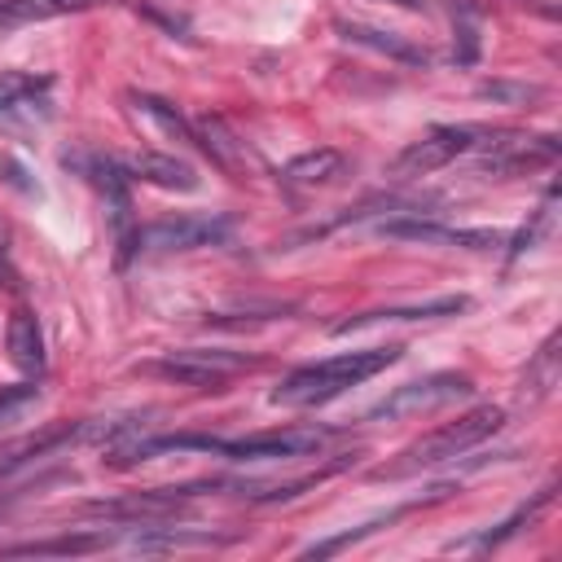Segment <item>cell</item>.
<instances>
[{"label":"cell","mask_w":562,"mask_h":562,"mask_svg":"<svg viewBox=\"0 0 562 562\" xmlns=\"http://www.w3.org/2000/svg\"><path fill=\"white\" fill-rule=\"evenodd\" d=\"M334 26H338V35H342L347 44L373 48V53H382V57L400 61V66H426V61H430V53H426L422 44H413L408 35H400V31H382V26H369V22H347V18H338Z\"/></svg>","instance_id":"12"},{"label":"cell","mask_w":562,"mask_h":562,"mask_svg":"<svg viewBox=\"0 0 562 562\" xmlns=\"http://www.w3.org/2000/svg\"><path fill=\"white\" fill-rule=\"evenodd\" d=\"M92 4H101V0H0V26H31V22L83 13Z\"/></svg>","instance_id":"20"},{"label":"cell","mask_w":562,"mask_h":562,"mask_svg":"<svg viewBox=\"0 0 562 562\" xmlns=\"http://www.w3.org/2000/svg\"><path fill=\"white\" fill-rule=\"evenodd\" d=\"M189 127H193V140L206 149V158L215 162V167H224L228 176H246V167H250V158H246V140L220 119V114H198V119H189Z\"/></svg>","instance_id":"11"},{"label":"cell","mask_w":562,"mask_h":562,"mask_svg":"<svg viewBox=\"0 0 562 562\" xmlns=\"http://www.w3.org/2000/svg\"><path fill=\"white\" fill-rule=\"evenodd\" d=\"M501 426H505V408H501V404H479V408L461 413L457 422H443V426L426 430L422 439H413V443L400 452V461L378 465V470H373V479H404V474H417V470L443 465V461L461 457L465 448L483 443L487 435H496Z\"/></svg>","instance_id":"2"},{"label":"cell","mask_w":562,"mask_h":562,"mask_svg":"<svg viewBox=\"0 0 562 562\" xmlns=\"http://www.w3.org/2000/svg\"><path fill=\"white\" fill-rule=\"evenodd\" d=\"M40 400V386L35 382H18V386H0V422H9V417H18L26 404H35Z\"/></svg>","instance_id":"25"},{"label":"cell","mask_w":562,"mask_h":562,"mask_svg":"<svg viewBox=\"0 0 562 562\" xmlns=\"http://www.w3.org/2000/svg\"><path fill=\"white\" fill-rule=\"evenodd\" d=\"M233 224L224 215H162L140 228V250H198L228 241Z\"/></svg>","instance_id":"9"},{"label":"cell","mask_w":562,"mask_h":562,"mask_svg":"<svg viewBox=\"0 0 562 562\" xmlns=\"http://www.w3.org/2000/svg\"><path fill=\"white\" fill-rule=\"evenodd\" d=\"M553 386H558V329L540 342V351L531 356V364H527V373H522V400L527 404H540V400H549L553 395Z\"/></svg>","instance_id":"21"},{"label":"cell","mask_w":562,"mask_h":562,"mask_svg":"<svg viewBox=\"0 0 562 562\" xmlns=\"http://www.w3.org/2000/svg\"><path fill=\"white\" fill-rule=\"evenodd\" d=\"M378 237L391 241H422V246H461V250H496L505 237L496 228H448L422 215H395V220H378L373 224Z\"/></svg>","instance_id":"8"},{"label":"cell","mask_w":562,"mask_h":562,"mask_svg":"<svg viewBox=\"0 0 562 562\" xmlns=\"http://www.w3.org/2000/svg\"><path fill=\"white\" fill-rule=\"evenodd\" d=\"M553 492H558V487H553V483H544V487H540V492H536L527 505H518V509H514V514H509V518H505L496 531H487V536L479 540V549H496V544H505L514 531H522V522H536V514H540V509L553 501Z\"/></svg>","instance_id":"22"},{"label":"cell","mask_w":562,"mask_h":562,"mask_svg":"<svg viewBox=\"0 0 562 562\" xmlns=\"http://www.w3.org/2000/svg\"><path fill=\"white\" fill-rule=\"evenodd\" d=\"M114 536L105 531H75V536H53V540H26V544H4V558H75V553H97Z\"/></svg>","instance_id":"18"},{"label":"cell","mask_w":562,"mask_h":562,"mask_svg":"<svg viewBox=\"0 0 562 562\" xmlns=\"http://www.w3.org/2000/svg\"><path fill=\"white\" fill-rule=\"evenodd\" d=\"M127 105H132V114H136V119H145L162 140H176V145L193 140L189 119H184L171 101H162V97H154V92H127Z\"/></svg>","instance_id":"16"},{"label":"cell","mask_w":562,"mask_h":562,"mask_svg":"<svg viewBox=\"0 0 562 562\" xmlns=\"http://www.w3.org/2000/svg\"><path fill=\"white\" fill-rule=\"evenodd\" d=\"M465 307H470L465 294H439V299L408 303V307H373V312L347 316V321L334 325V334H351V329H364V325H378V321H430V316H457V312H465Z\"/></svg>","instance_id":"13"},{"label":"cell","mask_w":562,"mask_h":562,"mask_svg":"<svg viewBox=\"0 0 562 562\" xmlns=\"http://www.w3.org/2000/svg\"><path fill=\"white\" fill-rule=\"evenodd\" d=\"M342 167H347V154L334 149V145H321V149H307V154L290 158V162L281 167V180H285L290 189H321V184L338 180Z\"/></svg>","instance_id":"14"},{"label":"cell","mask_w":562,"mask_h":562,"mask_svg":"<svg viewBox=\"0 0 562 562\" xmlns=\"http://www.w3.org/2000/svg\"><path fill=\"white\" fill-rule=\"evenodd\" d=\"M382 4H400V9H413V13H426L430 0H382Z\"/></svg>","instance_id":"29"},{"label":"cell","mask_w":562,"mask_h":562,"mask_svg":"<svg viewBox=\"0 0 562 562\" xmlns=\"http://www.w3.org/2000/svg\"><path fill=\"white\" fill-rule=\"evenodd\" d=\"M457 40H461V48L452 53L461 66H470L474 57H479V35H474V22H457Z\"/></svg>","instance_id":"27"},{"label":"cell","mask_w":562,"mask_h":562,"mask_svg":"<svg viewBox=\"0 0 562 562\" xmlns=\"http://www.w3.org/2000/svg\"><path fill=\"white\" fill-rule=\"evenodd\" d=\"M237 536H220V531H189V527H149L140 536H132L136 553H171V549H215V544H233Z\"/></svg>","instance_id":"17"},{"label":"cell","mask_w":562,"mask_h":562,"mask_svg":"<svg viewBox=\"0 0 562 562\" xmlns=\"http://www.w3.org/2000/svg\"><path fill=\"white\" fill-rule=\"evenodd\" d=\"M119 162H123L127 180H140V184H154V189H167V193H193L198 189V171L176 154L140 149V154H127Z\"/></svg>","instance_id":"10"},{"label":"cell","mask_w":562,"mask_h":562,"mask_svg":"<svg viewBox=\"0 0 562 562\" xmlns=\"http://www.w3.org/2000/svg\"><path fill=\"white\" fill-rule=\"evenodd\" d=\"M470 391H474L470 373H426V378L404 382V386H395L391 395H382V400L364 413V422L422 417V413H435V408H443V404H452V400H461V395H470Z\"/></svg>","instance_id":"5"},{"label":"cell","mask_w":562,"mask_h":562,"mask_svg":"<svg viewBox=\"0 0 562 562\" xmlns=\"http://www.w3.org/2000/svg\"><path fill=\"white\" fill-rule=\"evenodd\" d=\"M329 426H285V430H259L241 439H220V457L233 461H268V457H307L329 443Z\"/></svg>","instance_id":"7"},{"label":"cell","mask_w":562,"mask_h":562,"mask_svg":"<svg viewBox=\"0 0 562 562\" xmlns=\"http://www.w3.org/2000/svg\"><path fill=\"white\" fill-rule=\"evenodd\" d=\"M61 443H79V426H48L40 435H26V439H13L0 448V474H13L18 465L44 457V452H57Z\"/></svg>","instance_id":"19"},{"label":"cell","mask_w":562,"mask_h":562,"mask_svg":"<svg viewBox=\"0 0 562 562\" xmlns=\"http://www.w3.org/2000/svg\"><path fill=\"white\" fill-rule=\"evenodd\" d=\"M404 356V347L386 342V347H364V351H342V356H329V360H316V364H303L294 373L281 378V386L268 395L277 408H316V404H329L338 400L342 391H351L356 382L391 369L395 360Z\"/></svg>","instance_id":"1"},{"label":"cell","mask_w":562,"mask_h":562,"mask_svg":"<svg viewBox=\"0 0 562 562\" xmlns=\"http://www.w3.org/2000/svg\"><path fill=\"white\" fill-rule=\"evenodd\" d=\"M0 285H4V290H18V268L9 263V255H4V246H0Z\"/></svg>","instance_id":"28"},{"label":"cell","mask_w":562,"mask_h":562,"mask_svg":"<svg viewBox=\"0 0 562 562\" xmlns=\"http://www.w3.org/2000/svg\"><path fill=\"white\" fill-rule=\"evenodd\" d=\"M246 369H255V356L224 351V347H180V351H167L145 364V373L167 378L176 386H193V391H215L233 373H246Z\"/></svg>","instance_id":"3"},{"label":"cell","mask_w":562,"mask_h":562,"mask_svg":"<svg viewBox=\"0 0 562 562\" xmlns=\"http://www.w3.org/2000/svg\"><path fill=\"white\" fill-rule=\"evenodd\" d=\"M4 351H9V360L22 373H40L44 369V334H40V321L26 307H18L9 316V325H4Z\"/></svg>","instance_id":"15"},{"label":"cell","mask_w":562,"mask_h":562,"mask_svg":"<svg viewBox=\"0 0 562 562\" xmlns=\"http://www.w3.org/2000/svg\"><path fill=\"white\" fill-rule=\"evenodd\" d=\"M48 83H53L48 75H31V70H0V114H4V110H13V105H22V101H31V97H40Z\"/></svg>","instance_id":"23"},{"label":"cell","mask_w":562,"mask_h":562,"mask_svg":"<svg viewBox=\"0 0 562 562\" xmlns=\"http://www.w3.org/2000/svg\"><path fill=\"white\" fill-rule=\"evenodd\" d=\"M88 171L105 193V220H110V233H114V268L123 272L140 255V224H136V211H132L127 171H123L119 158H97Z\"/></svg>","instance_id":"6"},{"label":"cell","mask_w":562,"mask_h":562,"mask_svg":"<svg viewBox=\"0 0 562 562\" xmlns=\"http://www.w3.org/2000/svg\"><path fill=\"white\" fill-rule=\"evenodd\" d=\"M479 136H483V127H457V123H439V127H430L422 140L404 145V149H400V154L386 162V180H391V184L422 180V176H430V171H439V167L457 162L461 154H470V149L479 145Z\"/></svg>","instance_id":"4"},{"label":"cell","mask_w":562,"mask_h":562,"mask_svg":"<svg viewBox=\"0 0 562 562\" xmlns=\"http://www.w3.org/2000/svg\"><path fill=\"white\" fill-rule=\"evenodd\" d=\"M479 97L492 101V105H531V101L544 97V88L540 83H522V79H483Z\"/></svg>","instance_id":"24"},{"label":"cell","mask_w":562,"mask_h":562,"mask_svg":"<svg viewBox=\"0 0 562 562\" xmlns=\"http://www.w3.org/2000/svg\"><path fill=\"white\" fill-rule=\"evenodd\" d=\"M549 202H553V193H549V198H544V206H540V211L531 215V224H522V228H518V237L509 241V259H518L522 250H531V246H536V237H540V228L549 224Z\"/></svg>","instance_id":"26"}]
</instances>
